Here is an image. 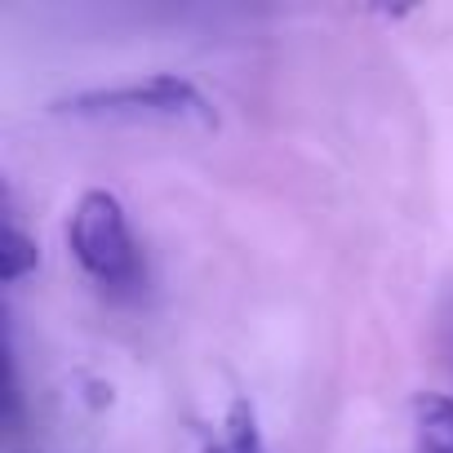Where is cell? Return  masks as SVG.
Listing matches in <instances>:
<instances>
[{
  "label": "cell",
  "mask_w": 453,
  "mask_h": 453,
  "mask_svg": "<svg viewBox=\"0 0 453 453\" xmlns=\"http://www.w3.org/2000/svg\"><path fill=\"white\" fill-rule=\"evenodd\" d=\"M19 453H23V449H19Z\"/></svg>",
  "instance_id": "obj_6"
},
{
  "label": "cell",
  "mask_w": 453,
  "mask_h": 453,
  "mask_svg": "<svg viewBox=\"0 0 453 453\" xmlns=\"http://www.w3.org/2000/svg\"><path fill=\"white\" fill-rule=\"evenodd\" d=\"M58 111L76 120H178V125H213V103L182 76H147L111 89H85L58 103Z\"/></svg>",
  "instance_id": "obj_2"
},
{
  "label": "cell",
  "mask_w": 453,
  "mask_h": 453,
  "mask_svg": "<svg viewBox=\"0 0 453 453\" xmlns=\"http://www.w3.org/2000/svg\"><path fill=\"white\" fill-rule=\"evenodd\" d=\"M0 263H5V280H23L36 267V241L19 226V218L10 213L5 222V250H0Z\"/></svg>",
  "instance_id": "obj_5"
},
{
  "label": "cell",
  "mask_w": 453,
  "mask_h": 453,
  "mask_svg": "<svg viewBox=\"0 0 453 453\" xmlns=\"http://www.w3.org/2000/svg\"><path fill=\"white\" fill-rule=\"evenodd\" d=\"M413 444L418 453H453V395L444 391L413 395Z\"/></svg>",
  "instance_id": "obj_3"
},
{
  "label": "cell",
  "mask_w": 453,
  "mask_h": 453,
  "mask_svg": "<svg viewBox=\"0 0 453 453\" xmlns=\"http://www.w3.org/2000/svg\"><path fill=\"white\" fill-rule=\"evenodd\" d=\"M67 245L81 272L107 294H134L142 285V258L129 232V218L111 191H85L67 222Z\"/></svg>",
  "instance_id": "obj_1"
},
{
  "label": "cell",
  "mask_w": 453,
  "mask_h": 453,
  "mask_svg": "<svg viewBox=\"0 0 453 453\" xmlns=\"http://www.w3.org/2000/svg\"><path fill=\"white\" fill-rule=\"evenodd\" d=\"M204 453H267L263 431H258V413L250 400H232L222 431L204 444Z\"/></svg>",
  "instance_id": "obj_4"
}]
</instances>
